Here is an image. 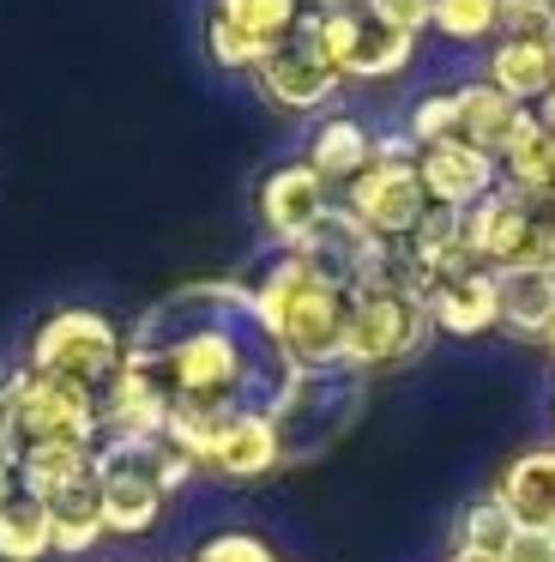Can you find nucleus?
I'll return each instance as SVG.
<instances>
[{"mask_svg": "<svg viewBox=\"0 0 555 562\" xmlns=\"http://www.w3.org/2000/svg\"><path fill=\"white\" fill-rule=\"evenodd\" d=\"M121 369L163 393L169 412H265L290 387V357L278 351L253 284H181L139 315Z\"/></svg>", "mask_w": 555, "mask_h": 562, "instance_id": "obj_1", "label": "nucleus"}, {"mask_svg": "<svg viewBox=\"0 0 555 562\" xmlns=\"http://www.w3.org/2000/svg\"><path fill=\"white\" fill-rule=\"evenodd\" d=\"M253 296H260V315L272 327L278 351L290 357V369H344L350 291L314 279L296 255H278L265 279L253 284Z\"/></svg>", "mask_w": 555, "mask_h": 562, "instance_id": "obj_2", "label": "nucleus"}, {"mask_svg": "<svg viewBox=\"0 0 555 562\" xmlns=\"http://www.w3.org/2000/svg\"><path fill=\"white\" fill-rule=\"evenodd\" d=\"M200 465L169 436H103L91 453V477L103 496V520L115 538H139L157 526L163 502L175 496Z\"/></svg>", "mask_w": 555, "mask_h": 562, "instance_id": "obj_3", "label": "nucleus"}, {"mask_svg": "<svg viewBox=\"0 0 555 562\" xmlns=\"http://www.w3.org/2000/svg\"><path fill=\"white\" fill-rule=\"evenodd\" d=\"M429 333H434L429 303L410 291L405 272L393 267V255H386L381 272L350 291L344 369H356V375H369V369H393V363H405V357H417Z\"/></svg>", "mask_w": 555, "mask_h": 562, "instance_id": "obj_4", "label": "nucleus"}, {"mask_svg": "<svg viewBox=\"0 0 555 562\" xmlns=\"http://www.w3.org/2000/svg\"><path fill=\"white\" fill-rule=\"evenodd\" d=\"M362 412V375L356 369H296L284 400L272 405V429L284 441V465L326 453Z\"/></svg>", "mask_w": 555, "mask_h": 562, "instance_id": "obj_5", "label": "nucleus"}, {"mask_svg": "<svg viewBox=\"0 0 555 562\" xmlns=\"http://www.w3.org/2000/svg\"><path fill=\"white\" fill-rule=\"evenodd\" d=\"M7 417H12V436H19V453L24 448H97L103 441L97 393L55 375H36L31 363L7 375Z\"/></svg>", "mask_w": 555, "mask_h": 562, "instance_id": "obj_6", "label": "nucleus"}, {"mask_svg": "<svg viewBox=\"0 0 555 562\" xmlns=\"http://www.w3.org/2000/svg\"><path fill=\"white\" fill-rule=\"evenodd\" d=\"M121 357H127V339L115 333V321L97 315V308H60L36 327L31 339V369L36 375H55V381H72V387L97 393L121 375Z\"/></svg>", "mask_w": 555, "mask_h": 562, "instance_id": "obj_7", "label": "nucleus"}, {"mask_svg": "<svg viewBox=\"0 0 555 562\" xmlns=\"http://www.w3.org/2000/svg\"><path fill=\"white\" fill-rule=\"evenodd\" d=\"M344 206L381 236L386 248L405 243L422 218H429V194H422V176H417V146L410 134H386L374 139V164L344 188Z\"/></svg>", "mask_w": 555, "mask_h": 562, "instance_id": "obj_8", "label": "nucleus"}, {"mask_svg": "<svg viewBox=\"0 0 555 562\" xmlns=\"http://www.w3.org/2000/svg\"><path fill=\"white\" fill-rule=\"evenodd\" d=\"M308 31L320 55L338 67V79H393L410 67L417 37L381 25L369 7H338V13H308Z\"/></svg>", "mask_w": 555, "mask_h": 562, "instance_id": "obj_9", "label": "nucleus"}, {"mask_svg": "<svg viewBox=\"0 0 555 562\" xmlns=\"http://www.w3.org/2000/svg\"><path fill=\"white\" fill-rule=\"evenodd\" d=\"M284 255H296L302 267L314 272V279H326V284H338V291H356V284H369L374 272H381V260H386V243L369 231V224L356 218V212L338 200L332 212H326L320 224H314L308 236H302L296 248H284Z\"/></svg>", "mask_w": 555, "mask_h": 562, "instance_id": "obj_10", "label": "nucleus"}, {"mask_svg": "<svg viewBox=\"0 0 555 562\" xmlns=\"http://www.w3.org/2000/svg\"><path fill=\"white\" fill-rule=\"evenodd\" d=\"M253 79H260V91L278 103V110H296V115H308V110H320V103H332L338 86H344V79H338V67L326 61L320 43H314L308 13H302L296 37H284L260 67H253Z\"/></svg>", "mask_w": 555, "mask_h": 562, "instance_id": "obj_11", "label": "nucleus"}, {"mask_svg": "<svg viewBox=\"0 0 555 562\" xmlns=\"http://www.w3.org/2000/svg\"><path fill=\"white\" fill-rule=\"evenodd\" d=\"M417 176H422L429 206H446V212H471L477 200H489L495 188H501V164H495L489 151L465 146V139L422 146L417 151Z\"/></svg>", "mask_w": 555, "mask_h": 562, "instance_id": "obj_12", "label": "nucleus"}, {"mask_svg": "<svg viewBox=\"0 0 555 562\" xmlns=\"http://www.w3.org/2000/svg\"><path fill=\"white\" fill-rule=\"evenodd\" d=\"M332 206H338L332 188H326L320 176L308 170V164H278V170L260 182V224H265V231H272L284 248H296Z\"/></svg>", "mask_w": 555, "mask_h": 562, "instance_id": "obj_13", "label": "nucleus"}, {"mask_svg": "<svg viewBox=\"0 0 555 562\" xmlns=\"http://www.w3.org/2000/svg\"><path fill=\"white\" fill-rule=\"evenodd\" d=\"M495 327L513 339H555V267H501L495 272Z\"/></svg>", "mask_w": 555, "mask_h": 562, "instance_id": "obj_14", "label": "nucleus"}, {"mask_svg": "<svg viewBox=\"0 0 555 562\" xmlns=\"http://www.w3.org/2000/svg\"><path fill=\"white\" fill-rule=\"evenodd\" d=\"M284 465V441H278L272 417L265 412H236L217 436V448L205 453V472L229 477V484H253V477Z\"/></svg>", "mask_w": 555, "mask_h": 562, "instance_id": "obj_15", "label": "nucleus"}, {"mask_svg": "<svg viewBox=\"0 0 555 562\" xmlns=\"http://www.w3.org/2000/svg\"><path fill=\"white\" fill-rule=\"evenodd\" d=\"M489 496L513 514V526H543V532H555V448H525L519 460H507L501 484H495Z\"/></svg>", "mask_w": 555, "mask_h": 562, "instance_id": "obj_16", "label": "nucleus"}, {"mask_svg": "<svg viewBox=\"0 0 555 562\" xmlns=\"http://www.w3.org/2000/svg\"><path fill=\"white\" fill-rule=\"evenodd\" d=\"M453 98H458V134H453V139H465V146L489 151V158L501 164V151L513 146V134L525 127L531 110H525V103H513V98H501L489 79H477V86H458Z\"/></svg>", "mask_w": 555, "mask_h": 562, "instance_id": "obj_17", "label": "nucleus"}, {"mask_svg": "<svg viewBox=\"0 0 555 562\" xmlns=\"http://www.w3.org/2000/svg\"><path fill=\"white\" fill-rule=\"evenodd\" d=\"M429 321L434 333H453V339H477V333L495 327V272L471 267L458 279L434 284L429 291Z\"/></svg>", "mask_w": 555, "mask_h": 562, "instance_id": "obj_18", "label": "nucleus"}, {"mask_svg": "<svg viewBox=\"0 0 555 562\" xmlns=\"http://www.w3.org/2000/svg\"><path fill=\"white\" fill-rule=\"evenodd\" d=\"M489 79L501 98L513 103H543L555 91V49H543V43H495L489 49Z\"/></svg>", "mask_w": 555, "mask_h": 562, "instance_id": "obj_19", "label": "nucleus"}, {"mask_svg": "<svg viewBox=\"0 0 555 562\" xmlns=\"http://www.w3.org/2000/svg\"><path fill=\"white\" fill-rule=\"evenodd\" d=\"M369 164H374V134L362 122H350V115L326 122L320 134H314V146H308V170L320 176L326 188H350Z\"/></svg>", "mask_w": 555, "mask_h": 562, "instance_id": "obj_20", "label": "nucleus"}, {"mask_svg": "<svg viewBox=\"0 0 555 562\" xmlns=\"http://www.w3.org/2000/svg\"><path fill=\"white\" fill-rule=\"evenodd\" d=\"M48 538H55L60 557H84L91 544H103V538H109L97 477H84V484H72V490H60V496H48Z\"/></svg>", "mask_w": 555, "mask_h": 562, "instance_id": "obj_21", "label": "nucleus"}, {"mask_svg": "<svg viewBox=\"0 0 555 562\" xmlns=\"http://www.w3.org/2000/svg\"><path fill=\"white\" fill-rule=\"evenodd\" d=\"M91 453L97 448H24L19 453V490L36 502L60 496V490L91 477Z\"/></svg>", "mask_w": 555, "mask_h": 562, "instance_id": "obj_22", "label": "nucleus"}, {"mask_svg": "<svg viewBox=\"0 0 555 562\" xmlns=\"http://www.w3.org/2000/svg\"><path fill=\"white\" fill-rule=\"evenodd\" d=\"M501 182L507 188H555V134L543 127L537 110L525 115L513 146L501 151Z\"/></svg>", "mask_w": 555, "mask_h": 562, "instance_id": "obj_23", "label": "nucleus"}, {"mask_svg": "<svg viewBox=\"0 0 555 562\" xmlns=\"http://www.w3.org/2000/svg\"><path fill=\"white\" fill-rule=\"evenodd\" d=\"M48 550H55V538H48V502L19 490L0 508V562H43Z\"/></svg>", "mask_w": 555, "mask_h": 562, "instance_id": "obj_24", "label": "nucleus"}, {"mask_svg": "<svg viewBox=\"0 0 555 562\" xmlns=\"http://www.w3.org/2000/svg\"><path fill=\"white\" fill-rule=\"evenodd\" d=\"M212 13L229 19L236 31H248L253 43L278 49L284 37H296L302 25V0H212Z\"/></svg>", "mask_w": 555, "mask_h": 562, "instance_id": "obj_25", "label": "nucleus"}, {"mask_svg": "<svg viewBox=\"0 0 555 562\" xmlns=\"http://www.w3.org/2000/svg\"><path fill=\"white\" fill-rule=\"evenodd\" d=\"M513 532H519L513 514H507L495 496H477L465 514H458V544H465V550H483V557H501V550L513 544Z\"/></svg>", "mask_w": 555, "mask_h": 562, "instance_id": "obj_26", "label": "nucleus"}, {"mask_svg": "<svg viewBox=\"0 0 555 562\" xmlns=\"http://www.w3.org/2000/svg\"><path fill=\"white\" fill-rule=\"evenodd\" d=\"M501 25V0H434V31L453 43H483Z\"/></svg>", "mask_w": 555, "mask_h": 562, "instance_id": "obj_27", "label": "nucleus"}, {"mask_svg": "<svg viewBox=\"0 0 555 562\" xmlns=\"http://www.w3.org/2000/svg\"><path fill=\"white\" fill-rule=\"evenodd\" d=\"M495 43H543V49H555V0H507Z\"/></svg>", "mask_w": 555, "mask_h": 562, "instance_id": "obj_28", "label": "nucleus"}, {"mask_svg": "<svg viewBox=\"0 0 555 562\" xmlns=\"http://www.w3.org/2000/svg\"><path fill=\"white\" fill-rule=\"evenodd\" d=\"M205 49H212V61H217V67H229V74H253V67H260L265 55H272L265 43H253L248 31H236L229 19H217V13L205 19Z\"/></svg>", "mask_w": 555, "mask_h": 562, "instance_id": "obj_29", "label": "nucleus"}, {"mask_svg": "<svg viewBox=\"0 0 555 562\" xmlns=\"http://www.w3.org/2000/svg\"><path fill=\"white\" fill-rule=\"evenodd\" d=\"M410 146H441V139H453L458 134V98L453 91H434V98H422L417 110H410Z\"/></svg>", "mask_w": 555, "mask_h": 562, "instance_id": "obj_30", "label": "nucleus"}, {"mask_svg": "<svg viewBox=\"0 0 555 562\" xmlns=\"http://www.w3.org/2000/svg\"><path fill=\"white\" fill-rule=\"evenodd\" d=\"M193 562H278V557H272V544L253 538V532H217L193 550Z\"/></svg>", "mask_w": 555, "mask_h": 562, "instance_id": "obj_31", "label": "nucleus"}, {"mask_svg": "<svg viewBox=\"0 0 555 562\" xmlns=\"http://www.w3.org/2000/svg\"><path fill=\"white\" fill-rule=\"evenodd\" d=\"M381 25L405 31V37H417L422 25H434V0H362Z\"/></svg>", "mask_w": 555, "mask_h": 562, "instance_id": "obj_32", "label": "nucleus"}, {"mask_svg": "<svg viewBox=\"0 0 555 562\" xmlns=\"http://www.w3.org/2000/svg\"><path fill=\"white\" fill-rule=\"evenodd\" d=\"M501 562H555V532H543V526H519L513 544L501 550Z\"/></svg>", "mask_w": 555, "mask_h": 562, "instance_id": "obj_33", "label": "nucleus"}, {"mask_svg": "<svg viewBox=\"0 0 555 562\" xmlns=\"http://www.w3.org/2000/svg\"><path fill=\"white\" fill-rule=\"evenodd\" d=\"M12 496H19V472H12V465H0V508H7Z\"/></svg>", "mask_w": 555, "mask_h": 562, "instance_id": "obj_34", "label": "nucleus"}, {"mask_svg": "<svg viewBox=\"0 0 555 562\" xmlns=\"http://www.w3.org/2000/svg\"><path fill=\"white\" fill-rule=\"evenodd\" d=\"M446 562H501V557H483V550H465V544H453V557Z\"/></svg>", "mask_w": 555, "mask_h": 562, "instance_id": "obj_35", "label": "nucleus"}, {"mask_svg": "<svg viewBox=\"0 0 555 562\" xmlns=\"http://www.w3.org/2000/svg\"><path fill=\"white\" fill-rule=\"evenodd\" d=\"M338 7H362V0H308V13H338Z\"/></svg>", "mask_w": 555, "mask_h": 562, "instance_id": "obj_36", "label": "nucleus"}, {"mask_svg": "<svg viewBox=\"0 0 555 562\" xmlns=\"http://www.w3.org/2000/svg\"><path fill=\"white\" fill-rule=\"evenodd\" d=\"M537 115H543V122H550V127H555V91H550V98H543V103H537Z\"/></svg>", "mask_w": 555, "mask_h": 562, "instance_id": "obj_37", "label": "nucleus"}, {"mask_svg": "<svg viewBox=\"0 0 555 562\" xmlns=\"http://www.w3.org/2000/svg\"><path fill=\"white\" fill-rule=\"evenodd\" d=\"M0 412H7V375H0Z\"/></svg>", "mask_w": 555, "mask_h": 562, "instance_id": "obj_38", "label": "nucleus"}, {"mask_svg": "<svg viewBox=\"0 0 555 562\" xmlns=\"http://www.w3.org/2000/svg\"><path fill=\"white\" fill-rule=\"evenodd\" d=\"M543 127H550V122H543ZM550 134H555V127H550Z\"/></svg>", "mask_w": 555, "mask_h": 562, "instance_id": "obj_39", "label": "nucleus"}, {"mask_svg": "<svg viewBox=\"0 0 555 562\" xmlns=\"http://www.w3.org/2000/svg\"><path fill=\"white\" fill-rule=\"evenodd\" d=\"M550 351H555V339H550Z\"/></svg>", "mask_w": 555, "mask_h": 562, "instance_id": "obj_40", "label": "nucleus"}, {"mask_svg": "<svg viewBox=\"0 0 555 562\" xmlns=\"http://www.w3.org/2000/svg\"><path fill=\"white\" fill-rule=\"evenodd\" d=\"M501 7H507V0H501Z\"/></svg>", "mask_w": 555, "mask_h": 562, "instance_id": "obj_41", "label": "nucleus"}]
</instances>
